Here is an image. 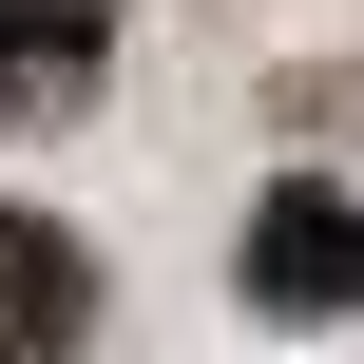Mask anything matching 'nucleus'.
<instances>
[{"label":"nucleus","instance_id":"nucleus-2","mask_svg":"<svg viewBox=\"0 0 364 364\" xmlns=\"http://www.w3.org/2000/svg\"><path fill=\"white\" fill-rule=\"evenodd\" d=\"M96 346V250L58 211H0V364H77Z\"/></svg>","mask_w":364,"mask_h":364},{"label":"nucleus","instance_id":"nucleus-3","mask_svg":"<svg viewBox=\"0 0 364 364\" xmlns=\"http://www.w3.org/2000/svg\"><path fill=\"white\" fill-rule=\"evenodd\" d=\"M115 58V0H0V115H77Z\"/></svg>","mask_w":364,"mask_h":364},{"label":"nucleus","instance_id":"nucleus-1","mask_svg":"<svg viewBox=\"0 0 364 364\" xmlns=\"http://www.w3.org/2000/svg\"><path fill=\"white\" fill-rule=\"evenodd\" d=\"M230 269H250V307H269V326H346V307H364V192L288 173V192L250 211V250H230Z\"/></svg>","mask_w":364,"mask_h":364}]
</instances>
